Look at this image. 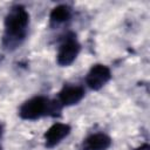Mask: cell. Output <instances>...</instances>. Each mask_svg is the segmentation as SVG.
Returning a JSON list of instances; mask_svg holds the SVG:
<instances>
[{
	"mask_svg": "<svg viewBox=\"0 0 150 150\" xmlns=\"http://www.w3.org/2000/svg\"><path fill=\"white\" fill-rule=\"evenodd\" d=\"M29 19V13L21 5L13 6L8 11L4 21L5 29L1 40V46L5 50L13 52L22 45L28 33Z\"/></svg>",
	"mask_w": 150,
	"mask_h": 150,
	"instance_id": "cell-1",
	"label": "cell"
},
{
	"mask_svg": "<svg viewBox=\"0 0 150 150\" xmlns=\"http://www.w3.org/2000/svg\"><path fill=\"white\" fill-rule=\"evenodd\" d=\"M62 107L57 100H49L46 96L38 95L26 100L19 108V116L26 121H35L43 116H56Z\"/></svg>",
	"mask_w": 150,
	"mask_h": 150,
	"instance_id": "cell-2",
	"label": "cell"
},
{
	"mask_svg": "<svg viewBox=\"0 0 150 150\" xmlns=\"http://www.w3.org/2000/svg\"><path fill=\"white\" fill-rule=\"evenodd\" d=\"M0 150H1V148H0Z\"/></svg>",
	"mask_w": 150,
	"mask_h": 150,
	"instance_id": "cell-12",
	"label": "cell"
},
{
	"mask_svg": "<svg viewBox=\"0 0 150 150\" xmlns=\"http://www.w3.org/2000/svg\"><path fill=\"white\" fill-rule=\"evenodd\" d=\"M111 79V70L103 63H96L90 67L86 75V84L91 90H100Z\"/></svg>",
	"mask_w": 150,
	"mask_h": 150,
	"instance_id": "cell-4",
	"label": "cell"
},
{
	"mask_svg": "<svg viewBox=\"0 0 150 150\" xmlns=\"http://www.w3.org/2000/svg\"><path fill=\"white\" fill-rule=\"evenodd\" d=\"M71 131V127L67 123L56 122L52 124L43 134V142L45 146L48 149H52L56 145H59L64 138L69 136Z\"/></svg>",
	"mask_w": 150,
	"mask_h": 150,
	"instance_id": "cell-5",
	"label": "cell"
},
{
	"mask_svg": "<svg viewBox=\"0 0 150 150\" xmlns=\"http://www.w3.org/2000/svg\"><path fill=\"white\" fill-rule=\"evenodd\" d=\"M1 60H2V57H1V55H0V62H1Z\"/></svg>",
	"mask_w": 150,
	"mask_h": 150,
	"instance_id": "cell-11",
	"label": "cell"
},
{
	"mask_svg": "<svg viewBox=\"0 0 150 150\" xmlns=\"http://www.w3.org/2000/svg\"><path fill=\"white\" fill-rule=\"evenodd\" d=\"M2 132H4V127H2V124L0 123V138H1V136H2Z\"/></svg>",
	"mask_w": 150,
	"mask_h": 150,
	"instance_id": "cell-10",
	"label": "cell"
},
{
	"mask_svg": "<svg viewBox=\"0 0 150 150\" xmlns=\"http://www.w3.org/2000/svg\"><path fill=\"white\" fill-rule=\"evenodd\" d=\"M81 52V45L74 33H69L64 36L63 41L59 46L56 54V62L61 67L70 66L79 56Z\"/></svg>",
	"mask_w": 150,
	"mask_h": 150,
	"instance_id": "cell-3",
	"label": "cell"
},
{
	"mask_svg": "<svg viewBox=\"0 0 150 150\" xmlns=\"http://www.w3.org/2000/svg\"><path fill=\"white\" fill-rule=\"evenodd\" d=\"M112 144L109 135L95 132L87 136L81 143V150H108Z\"/></svg>",
	"mask_w": 150,
	"mask_h": 150,
	"instance_id": "cell-7",
	"label": "cell"
},
{
	"mask_svg": "<svg viewBox=\"0 0 150 150\" xmlns=\"http://www.w3.org/2000/svg\"><path fill=\"white\" fill-rule=\"evenodd\" d=\"M71 18V8L68 5H57L55 6L49 14L50 23L60 25L67 22Z\"/></svg>",
	"mask_w": 150,
	"mask_h": 150,
	"instance_id": "cell-8",
	"label": "cell"
},
{
	"mask_svg": "<svg viewBox=\"0 0 150 150\" xmlns=\"http://www.w3.org/2000/svg\"><path fill=\"white\" fill-rule=\"evenodd\" d=\"M84 88L79 84H66L57 94V102L61 107H70L77 104L84 97Z\"/></svg>",
	"mask_w": 150,
	"mask_h": 150,
	"instance_id": "cell-6",
	"label": "cell"
},
{
	"mask_svg": "<svg viewBox=\"0 0 150 150\" xmlns=\"http://www.w3.org/2000/svg\"><path fill=\"white\" fill-rule=\"evenodd\" d=\"M132 150H150V145L148 143H144V144H142V145H139V146H137Z\"/></svg>",
	"mask_w": 150,
	"mask_h": 150,
	"instance_id": "cell-9",
	"label": "cell"
}]
</instances>
